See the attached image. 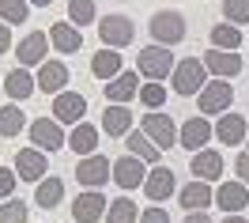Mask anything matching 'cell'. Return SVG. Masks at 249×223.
I'll return each instance as SVG.
<instances>
[{
	"mask_svg": "<svg viewBox=\"0 0 249 223\" xmlns=\"http://www.w3.org/2000/svg\"><path fill=\"white\" fill-rule=\"evenodd\" d=\"M147 31H151V38H155V46H178L181 38H185V16L181 12H174V8H162V12H155L151 16V23H147Z\"/></svg>",
	"mask_w": 249,
	"mask_h": 223,
	"instance_id": "cell-1",
	"label": "cell"
},
{
	"mask_svg": "<svg viewBox=\"0 0 249 223\" xmlns=\"http://www.w3.org/2000/svg\"><path fill=\"white\" fill-rule=\"evenodd\" d=\"M170 83H174V91H178V95H185V98L189 95H200L204 83H208V68H204L200 57H185V61H178Z\"/></svg>",
	"mask_w": 249,
	"mask_h": 223,
	"instance_id": "cell-2",
	"label": "cell"
},
{
	"mask_svg": "<svg viewBox=\"0 0 249 223\" xmlns=\"http://www.w3.org/2000/svg\"><path fill=\"white\" fill-rule=\"evenodd\" d=\"M136 68H140L147 80H166V76H174L178 61H174V53L166 46H143L136 53Z\"/></svg>",
	"mask_w": 249,
	"mask_h": 223,
	"instance_id": "cell-3",
	"label": "cell"
},
{
	"mask_svg": "<svg viewBox=\"0 0 249 223\" xmlns=\"http://www.w3.org/2000/svg\"><path fill=\"white\" fill-rule=\"evenodd\" d=\"M98 38H102V46H106V49L132 46L136 23H132L128 16H106V19H98Z\"/></svg>",
	"mask_w": 249,
	"mask_h": 223,
	"instance_id": "cell-4",
	"label": "cell"
},
{
	"mask_svg": "<svg viewBox=\"0 0 249 223\" xmlns=\"http://www.w3.org/2000/svg\"><path fill=\"white\" fill-rule=\"evenodd\" d=\"M140 129L147 132V136H151V140H155L159 151H166L170 144H178V132H181V129L174 125V117H170V113H159V110L143 113V117H140Z\"/></svg>",
	"mask_w": 249,
	"mask_h": 223,
	"instance_id": "cell-5",
	"label": "cell"
},
{
	"mask_svg": "<svg viewBox=\"0 0 249 223\" xmlns=\"http://www.w3.org/2000/svg\"><path fill=\"white\" fill-rule=\"evenodd\" d=\"M76 178L79 186H87V189H98V186H106L109 178H113V163L106 159V155H87V159L76 163Z\"/></svg>",
	"mask_w": 249,
	"mask_h": 223,
	"instance_id": "cell-6",
	"label": "cell"
},
{
	"mask_svg": "<svg viewBox=\"0 0 249 223\" xmlns=\"http://www.w3.org/2000/svg\"><path fill=\"white\" fill-rule=\"evenodd\" d=\"M106 212H109V201L98 189H87L72 201V220L76 223H98V220H106Z\"/></svg>",
	"mask_w": 249,
	"mask_h": 223,
	"instance_id": "cell-7",
	"label": "cell"
},
{
	"mask_svg": "<svg viewBox=\"0 0 249 223\" xmlns=\"http://www.w3.org/2000/svg\"><path fill=\"white\" fill-rule=\"evenodd\" d=\"M231 102H234L231 80L204 83V91H200V113H227V110H231Z\"/></svg>",
	"mask_w": 249,
	"mask_h": 223,
	"instance_id": "cell-8",
	"label": "cell"
},
{
	"mask_svg": "<svg viewBox=\"0 0 249 223\" xmlns=\"http://www.w3.org/2000/svg\"><path fill=\"white\" fill-rule=\"evenodd\" d=\"M83 113H87V98L79 95V91H61V95H53V117H57L61 125H79Z\"/></svg>",
	"mask_w": 249,
	"mask_h": 223,
	"instance_id": "cell-9",
	"label": "cell"
},
{
	"mask_svg": "<svg viewBox=\"0 0 249 223\" xmlns=\"http://www.w3.org/2000/svg\"><path fill=\"white\" fill-rule=\"evenodd\" d=\"M49 170V163H46V151L42 148H23V151H16V174L23 178V182H42Z\"/></svg>",
	"mask_w": 249,
	"mask_h": 223,
	"instance_id": "cell-10",
	"label": "cell"
},
{
	"mask_svg": "<svg viewBox=\"0 0 249 223\" xmlns=\"http://www.w3.org/2000/svg\"><path fill=\"white\" fill-rule=\"evenodd\" d=\"M204 68L215 80H234L242 72V57H238V49H212V53H204Z\"/></svg>",
	"mask_w": 249,
	"mask_h": 223,
	"instance_id": "cell-11",
	"label": "cell"
},
{
	"mask_svg": "<svg viewBox=\"0 0 249 223\" xmlns=\"http://www.w3.org/2000/svg\"><path fill=\"white\" fill-rule=\"evenodd\" d=\"M31 140H34V148H42V151H57V148L68 144L57 117H38V121L31 125Z\"/></svg>",
	"mask_w": 249,
	"mask_h": 223,
	"instance_id": "cell-12",
	"label": "cell"
},
{
	"mask_svg": "<svg viewBox=\"0 0 249 223\" xmlns=\"http://www.w3.org/2000/svg\"><path fill=\"white\" fill-rule=\"evenodd\" d=\"M143 178H147V163L136 159V155H121V159L113 163V182L121 189H140Z\"/></svg>",
	"mask_w": 249,
	"mask_h": 223,
	"instance_id": "cell-13",
	"label": "cell"
},
{
	"mask_svg": "<svg viewBox=\"0 0 249 223\" xmlns=\"http://www.w3.org/2000/svg\"><path fill=\"white\" fill-rule=\"evenodd\" d=\"M215 204L223 208L227 216H238V212L249 204V186H246V182H219Z\"/></svg>",
	"mask_w": 249,
	"mask_h": 223,
	"instance_id": "cell-14",
	"label": "cell"
},
{
	"mask_svg": "<svg viewBox=\"0 0 249 223\" xmlns=\"http://www.w3.org/2000/svg\"><path fill=\"white\" fill-rule=\"evenodd\" d=\"M215 136V129L204 121V113L200 117H189L185 125H181V132H178V144L181 148H189V151H204V144Z\"/></svg>",
	"mask_w": 249,
	"mask_h": 223,
	"instance_id": "cell-15",
	"label": "cell"
},
{
	"mask_svg": "<svg viewBox=\"0 0 249 223\" xmlns=\"http://www.w3.org/2000/svg\"><path fill=\"white\" fill-rule=\"evenodd\" d=\"M174 189H178V182H174L170 167H151V170H147V178H143V193H147L151 201H170Z\"/></svg>",
	"mask_w": 249,
	"mask_h": 223,
	"instance_id": "cell-16",
	"label": "cell"
},
{
	"mask_svg": "<svg viewBox=\"0 0 249 223\" xmlns=\"http://www.w3.org/2000/svg\"><path fill=\"white\" fill-rule=\"evenodd\" d=\"M49 53V38L42 31H31L23 42H19V68H34V64H46Z\"/></svg>",
	"mask_w": 249,
	"mask_h": 223,
	"instance_id": "cell-17",
	"label": "cell"
},
{
	"mask_svg": "<svg viewBox=\"0 0 249 223\" xmlns=\"http://www.w3.org/2000/svg\"><path fill=\"white\" fill-rule=\"evenodd\" d=\"M212 201H215V189H212L208 182H200V178L189 182L185 189H178V204L185 208V212H204Z\"/></svg>",
	"mask_w": 249,
	"mask_h": 223,
	"instance_id": "cell-18",
	"label": "cell"
},
{
	"mask_svg": "<svg viewBox=\"0 0 249 223\" xmlns=\"http://www.w3.org/2000/svg\"><path fill=\"white\" fill-rule=\"evenodd\" d=\"M102 132H106V136H128V132H132V110L121 106V102H106Z\"/></svg>",
	"mask_w": 249,
	"mask_h": 223,
	"instance_id": "cell-19",
	"label": "cell"
},
{
	"mask_svg": "<svg viewBox=\"0 0 249 223\" xmlns=\"http://www.w3.org/2000/svg\"><path fill=\"white\" fill-rule=\"evenodd\" d=\"M215 136L219 144H246L249 136V125H246V117L242 113H219V121H215Z\"/></svg>",
	"mask_w": 249,
	"mask_h": 223,
	"instance_id": "cell-20",
	"label": "cell"
},
{
	"mask_svg": "<svg viewBox=\"0 0 249 223\" xmlns=\"http://www.w3.org/2000/svg\"><path fill=\"white\" fill-rule=\"evenodd\" d=\"M64 83H68V68H64V61L38 64V91H46V95H61Z\"/></svg>",
	"mask_w": 249,
	"mask_h": 223,
	"instance_id": "cell-21",
	"label": "cell"
},
{
	"mask_svg": "<svg viewBox=\"0 0 249 223\" xmlns=\"http://www.w3.org/2000/svg\"><path fill=\"white\" fill-rule=\"evenodd\" d=\"M140 95V76L136 72H121V76H113L106 83V102H132V98Z\"/></svg>",
	"mask_w": 249,
	"mask_h": 223,
	"instance_id": "cell-22",
	"label": "cell"
},
{
	"mask_svg": "<svg viewBox=\"0 0 249 223\" xmlns=\"http://www.w3.org/2000/svg\"><path fill=\"white\" fill-rule=\"evenodd\" d=\"M49 42H53L57 53H79L83 31H79L76 23H53V27H49Z\"/></svg>",
	"mask_w": 249,
	"mask_h": 223,
	"instance_id": "cell-23",
	"label": "cell"
},
{
	"mask_svg": "<svg viewBox=\"0 0 249 223\" xmlns=\"http://www.w3.org/2000/svg\"><path fill=\"white\" fill-rule=\"evenodd\" d=\"M189 167H193V174L200 178V182H208V186L223 178V155H219V151H208V148H204V151H193V163H189Z\"/></svg>",
	"mask_w": 249,
	"mask_h": 223,
	"instance_id": "cell-24",
	"label": "cell"
},
{
	"mask_svg": "<svg viewBox=\"0 0 249 223\" xmlns=\"http://www.w3.org/2000/svg\"><path fill=\"white\" fill-rule=\"evenodd\" d=\"M124 148H128V155H136V159H143L147 167H159V159H162V151L155 148V140L147 136V132H128L124 136Z\"/></svg>",
	"mask_w": 249,
	"mask_h": 223,
	"instance_id": "cell-25",
	"label": "cell"
},
{
	"mask_svg": "<svg viewBox=\"0 0 249 223\" xmlns=\"http://www.w3.org/2000/svg\"><path fill=\"white\" fill-rule=\"evenodd\" d=\"M4 91H8L12 102H23V98H31L34 91H38V80H34L27 68H12L8 80H4Z\"/></svg>",
	"mask_w": 249,
	"mask_h": 223,
	"instance_id": "cell-26",
	"label": "cell"
},
{
	"mask_svg": "<svg viewBox=\"0 0 249 223\" xmlns=\"http://www.w3.org/2000/svg\"><path fill=\"white\" fill-rule=\"evenodd\" d=\"M68 148L76 151L79 159L94 155V148H98V129H94V125H87V121H79V125L72 129V136H68Z\"/></svg>",
	"mask_w": 249,
	"mask_h": 223,
	"instance_id": "cell-27",
	"label": "cell"
},
{
	"mask_svg": "<svg viewBox=\"0 0 249 223\" xmlns=\"http://www.w3.org/2000/svg\"><path fill=\"white\" fill-rule=\"evenodd\" d=\"M91 72L98 76V80H113V76H121V53H113V49L102 46V53H94L91 57Z\"/></svg>",
	"mask_w": 249,
	"mask_h": 223,
	"instance_id": "cell-28",
	"label": "cell"
},
{
	"mask_svg": "<svg viewBox=\"0 0 249 223\" xmlns=\"http://www.w3.org/2000/svg\"><path fill=\"white\" fill-rule=\"evenodd\" d=\"M61 197H64V182L61 178H42V182H38V193H34V204L49 212V208L61 204Z\"/></svg>",
	"mask_w": 249,
	"mask_h": 223,
	"instance_id": "cell-29",
	"label": "cell"
},
{
	"mask_svg": "<svg viewBox=\"0 0 249 223\" xmlns=\"http://www.w3.org/2000/svg\"><path fill=\"white\" fill-rule=\"evenodd\" d=\"M106 223H140V208L132 204L128 197H117V201H109Z\"/></svg>",
	"mask_w": 249,
	"mask_h": 223,
	"instance_id": "cell-30",
	"label": "cell"
},
{
	"mask_svg": "<svg viewBox=\"0 0 249 223\" xmlns=\"http://www.w3.org/2000/svg\"><path fill=\"white\" fill-rule=\"evenodd\" d=\"M242 46V31L234 23H215L212 27V49H238Z\"/></svg>",
	"mask_w": 249,
	"mask_h": 223,
	"instance_id": "cell-31",
	"label": "cell"
},
{
	"mask_svg": "<svg viewBox=\"0 0 249 223\" xmlns=\"http://www.w3.org/2000/svg\"><path fill=\"white\" fill-rule=\"evenodd\" d=\"M23 125H27V117L19 113L16 102L0 110V136H19V132H23Z\"/></svg>",
	"mask_w": 249,
	"mask_h": 223,
	"instance_id": "cell-32",
	"label": "cell"
},
{
	"mask_svg": "<svg viewBox=\"0 0 249 223\" xmlns=\"http://www.w3.org/2000/svg\"><path fill=\"white\" fill-rule=\"evenodd\" d=\"M31 0H0V23H27Z\"/></svg>",
	"mask_w": 249,
	"mask_h": 223,
	"instance_id": "cell-33",
	"label": "cell"
},
{
	"mask_svg": "<svg viewBox=\"0 0 249 223\" xmlns=\"http://www.w3.org/2000/svg\"><path fill=\"white\" fill-rule=\"evenodd\" d=\"M68 23H94V0H68Z\"/></svg>",
	"mask_w": 249,
	"mask_h": 223,
	"instance_id": "cell-34",
	"label": "cell"
},
{
	"mask_svg": "<svg viewBox=\"0 0 249 223\" xmlns=\"http://www.w3.org/2000/svg\"><path fill=\"white\" fill-rule=\"evenodd\" d=\"M140 102L147 106V110H159L162 102H166V87L159 80H151V83H140Z\"/></svg>",
	"mask_w": 249,
	"mask_h": 223,
	"instance_id": "cell-35",
	"label": "cell"
},
{
	"mask_svg": "<svg viewBox=\"0 0 249 223\" xmlns=\"http://www.w3.org/2000/svg\"><path fill=\"white\" fill-rule=\"evenodd\" d=\"M0 223H27V204L16 201V197H8L0 204Z\"/></svg>",
	"mask_w": 249,
	"mask_h": 223,
	"instance_id": "cell-36",
	"label": "cell"
},
{
	"mask_svg": "<svg viewBox=\"0 0 249 223\" xmlns=\"http://www.w3.org/2000/svg\"><path fill=\"white\" fill-rule=\"evenodd\" d=\"M223 16L227 23H249V0H223Z\"/></svg>",
	"mask_w": 249,
	"mask_h": 223,
	"instance_id": "cell-37",
	"label": "cell"
},
{
	"mask_svg": "<svg viewBox=\"0 0 249 223\" xmlns=\"http://www.w3.org/2000/svg\"><path fill=\"white\" fill-rule=\"evenodd\" d=\"M16 170H8V167H0V201H8L12 193H16Z\"/></svg>",
	"mask_w": 249,
	"mask_h": 223,
	"instance_id": "cell-38",
	"label": "cell"
},
{
	"mask_svg": "<svg viewBox=\"0 0 249 223\" xmlns=\"http://www.w3.org/2000/svg\"><path fill=\"white\" fill-rule=\"evenodd\" d=\"M140 223H170V212L159 208V204H151V208H143V212H140Z\"/></svg>",
	"mask_w": 249,
	"mask_h": 223,
	"instance_id": "cell-39",
	"label": "cell"
},
{
	"mask_svg": "<svg viewBox=\"0 0 249 223\" xmlns=\"http://www.w3.org/2000/svg\"><path fill=\"white\" fill-rule=\"evenodd\" d=\"M234 174H238V182L249 186V151H242V155L234 159Z\"/></svg>",
	"mask_w": 249,
	"mask_h": 223,
	"instance_id": "cell-40",
	"label": "cell"
},
{
	"mask_svg": "<svg viewBox=\"0 0 249 223\" xmlns=\"http://www.w3.org/2000/svg\"><path fill=\"white\" fill-rule=\"evenodd\" d=\"M12 49V31H8V23H0V53H8Z\"/></svg>",
	"mask_w": 249,
	"mask_h": 223,
	"instance_id": "cell-41",
	"label": "cell"
},
{
	"mask_svg": "<svg viewBox=\"0 0 249 223\" xmlns=\"http://www.w3.org/2000/svg\"><path fill=\"white\" fill-rule=\"evenodd\" d=\"M185 223H212V220H208L204 212H189V216H185Z\"/></svg>",
	"mask_w": 249,
	"mask_h": 223,
	"instance_id": "cell-42",
	"label": "cell"
},
{
	"mask_svg": "<svg viewBox=\"0 0 249 223\" xmlns=\"http://www.w3.org/2000/svg\"><path fill=\"white\" fill-rule=\"evenodd\" d=\"M223 223H246V220H242V212H238V216H227Z\"/></svg>",
	"mask_w": 249,
	"mask_h": 223,
	"instance_id": "cell-43",
	"label": "cell"
},
{
	"mask_svg": "<svg viewBox=\"0 0 249 223\" xmlns=\"http://www.w3.org/2000/svg\"><path fill=\"white\" fill-rule=\"evenodd\" d=\"M31 4H38V8H49V4H53V0H31Z\"/></svg>",
	"mask_w": 249,
	"mask_h": 223,
	"instance_id": "cell-44",
	"label": "cell"
},
{
	"mask_svg": "<svg viewBox=\"0 0 249 223\" xmlns=\"http://www.w3.org/2000/svg\"><path fill=\"white\" fill-rule=\"evenodd\" d=\"M246 151H249V136H246Z\"/></svg>",
	"mask_w": 249,
	"mask_h": 223,
	"instance_id": "cell-45",
	"label": "cell"
}]
</instances>
